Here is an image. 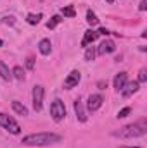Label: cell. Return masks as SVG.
<instances>
[{
	"mask_svg": "<svg viewBox=\"0 0 147 148\" xmlns=\"http://www.w3.org/2000/svg\"><path fill=\"white\" fill-rule=\"evenodd\" d=\"M26 67H28L30 71L35 67V59H33V57H28V59H26Z\"/></svg>",
	"mask_w": 147,
	"mask_h": 148,
	"instance_id": "24",
	"label": "cell"
},
{
	"mask_svg": "<svg viewBox=\"0 0 147 148\" xmlns=\"http://www.w3.org/2000/svg\"><path fill=\"white\" fill-rule=\"evenodd\" d=\"M102 103H104L102 95L95 93V95H90V97H88V100H87V109H88L90 112H95V110H99V109L102 107Z\"/></svg>",
	"mask_w": 147,
	"mask_h": 148,
	"instance_id": "5",
	"label": "cell"
},
{
	"mask_svg": "<svg viewBox=\"0 0 147 148\" xmlns=\"http://www.w3.org/2000/svg\"><path fill=\"white\" fill-rule=\"evenodd\" d=\"M66 17H74L76 16V10H74L73 5H66V7H62V10H61Z\"/></svg>",
	"mask_w": 147,
	"mask_h": 148,
	"instance_id": "19",
	"label": "cell"
},
{
	"mask_svg": "<svg viewBox=\"0 0 147 148\" xmlns=\"http://www.w3.org/2000/svg\"><path fill=\"white\" fill-rule=\"evenodd\" d=\"M106 2H109V3H112V2H114V0H106Z\"/></svg>",
	"mask_w": 147,
	"mask_h": 148,
	"instance_id": "30",
	"label": "cell"
},
{
	"mask_svg": "<svg viewBox=\"0 0 147 148\" xmlns=\"http://www.w3.org/2000/svg\"><path fill=\"white\" fill-rule=\"evenodd\" d=\"M38 50H40L42 55H49V53L52 52V43H50V40H47V38L40 40V43H38Z\"/></svg>",
	"mask_w": 147,
	"mask_h": 148,
	"instance_id": "13",
	"label": "cell"
},
{
	"mask_svg": "<svg viewBox=\"0 0 147 148\" xmlns=\"http://www.w3.org/2000/svg\"><path fill=\"white\" fill-rule=\"evenodd\" d=\"M87 23H88L90 26H97V24H99V19H97V16H95L92 10H87Z\"/></svg>",
	"mask_w": 147,
	"mask_h": 148,
	"instance_id": "17",
	"label": "cell"
},
{
	"mask_svg": "<svg viewBox=\"0 0 147 148\" xmlns=\"http://www.w3.org/2000/svg\"><path fill=\"white\" fill-rule=\"evenodd\" d=\"M97 86H99L101 90H104V88H107V81H99V83H97Z\"/></svg>",
	"mask_w": 147,
	"mask_h": 148,
	"instance_id": "27",
	"label": "cell"
},
{
	"mask_svg": "<svg viewBox=\"0 0 147 148\" xmlns=\"http://www.w3.org/2000/svg\"><path fill=\"white\" fill-rule=\"evenodd\" d=\"M2 45H3V41H2V40H0V47H2Z\"/></svg>",
	"mask_w": 147,
	"mask_h": 148,
	"instance_id": "31",
	"label": "cell"
},
{
	"mask_svg": "<svg viewBox=\"0 0 147 148\" xmlns=\"http://www.w3.org/2000/svg\"><path fill=\"white\" fill-rule=\"evenodd\" d=\"M97 38H99V33H97V31H94V29L85 31L83 40H81V47H88V45H90V43H94Z\"/></svg>",
	"mask_w": 147,
	"mask_h": 148,
	"instance_id": "11",
	"label": "cell"
},
{
	"mask_svg": "<svg viewBox=\"0 0 147 148\" xmlns=\"http://www.w3.org/2000/svg\"><path fill=\"white\" fill-rule=\"evenodd\" d=\"M12 76H14L16 79H19V81H23V79H24V69H23L21 66H16V67L12 69Z\"/></svg>",
	"mask_w": 147,
	"mask_h": 148,
	"instance_id": "18",
	"label": "cell"
},
{
	"mask_svg": "<svg viewBox=\"0 0 147 148\" xmlns=\"http://www.w3.org/2000/svg\"><path fill=\"white\" fill-rule=\"evenodd\" d=\"M121 148H142V147H121Z\"/></svg>",
	"mask_w": 147,
	"mask_h": 148,
	"instance_id": "29",
	"label": "cell"
},
{
	"mask_svg": "<svg viewBox=\"0 0 147 148\" xmlns=\"http://www.w3.org/2000/svg\"><path fill=\"white\" fill-rule=\"evenodd\" d=\"M0 77L5 79V81H10L12 79V71H9V67L0 60Z\"/></svg>",
	"mask_w": 147,
	"mask_h": 148,
	"instance_id": "14",
	"label": "cell"
},
{
	"mask_svg": "<svg viewBox=\"0 0 147 148\" xmlns=\"http://www.w3.org/2000/svg\"><path fill=\"white\" fill-rule=\"evenodd\" d=\"M43 95H45V91H43V86H40L37 84L35 88H33V107H35V110H42V105H43Z\"/></svg>",
	"mask_w": 147,
	"mask_h": 148,
	"instance_id": "6",
	"label": "cell"
},
{
	"mask_svg": "<svg viewBox=\"0 0 147 148\" xmlns=\"http://www.w3.org/2000/svg\"><path fill=\"white\" fill-rule=\"evenodd\" d=\"M40 19H42V14H28L26 16V23L28 24H31V26H35L40 23Z\"/></svg>",
	"mask_w": 147,
	"mask_h": 148,
	"instance_id": "16",
	"label": "cell"
},
{
	"mask_svg": "<svg viewBox=\"0 0 147 148\" xmlns=\"http://www.w3.org/2000/svg\"><path fill=\"white\" fill-rule=\"evenodd\" d=\"M0 126L3 129H7L9 133H12V134H19L21 133V126L7 114H0Z\"/></svg>",
	"mask_w": 147,
	"mask_h": 148,
	"instance_id": "3",
	"label": "cell"
},
{
	"mask_svg": "<svg viewBox=\"0 0 147 148\" xmlns=\"http://www.w3.org/2000/svg\"><path fill=\"white\" fill-rule=\"evenodd\" d=\"M147 81V69H140L139 73V83H146Z\"/></svg>",
	"mask_w": 147,
	"mask_h": 148,
	"instance_id": "23",
	"label": "cell"
},
{
	"mask_svg": "<svg viewBox=\"0 0 147 148\" xmlns=\"http://www.w3.org/2000/svg\"><path fill=\"white\" fill-rule=\"evenodd\" d=\"M3 23H5V24H10V26H12V24H14L16 21H14V17H12V16H9V17H3Z\"/></svg>",
	"mask_w": 147,
	"mask_h": 148,
	"instance_id": "25",
	"label": "cell"
},
{
	"mask_svg": "<svg viewBox=\"0 0 147 148\" xmlns=\"http://www.w3.org/2000/svg\"><path fill=\"white\" fill-rule=\"evenodd\" d=\"M99 35H106V36H107V35H111V31H107L106 28H101V29H99Z\"/></svg>",
	"mask_w": 147,
	"mask_h": 148,
	"instance_id": "28",
	"label": "cell"
},
{
	"mask_svg": "<svg viewBox=\"0 0 147 148\" xmlns=\"http://www.w3.org/2000/svg\"><path fill=\"white\" fill-rule=\"evenodd\" d=\"M61 141V136L59 134H54V133H33V134H28L23 138V145L26 147H49V145H54V143H59Z\"/></svg>",
	"mask_w": 147,
	"mask_h": 148,
	"instance_id": "1",
	"label": "cell"
},
{
	"mask_svg": "<svg viewBox=\"0 0 147 148\" xmlns=\"http://www.w3.org/2000/svg\"><path fill=\"white\" fill-rule=\"evenodd\" d=\"M139 88H140V83L139 81H132V83H126L123 88H121V95L123 97H132L133 93H137L139 91Z\"/></svg>",
	"mask_w": 147,
	"mask_h": 148,
	"instance_id": "8",
	"label": "cell"
},
{
	"mask_svg": "<svg viewBox=\"0 0 147 148\" xmlns=\"http://www.w3.org/2000/svg\"><path fill=\"white\" fill-rule=\"evenodd\" d=\"M50 115H52V119H54L55 122H61V121L66 117V107H64V103H62L59 98L50 103Z\"/></svg>",
	"mask_w": 147,
	"mask_h": 148,
	"instance_id": "4",
	"label": "cell"
},
{
	"mask_svg": "<svg viewBox=\"0 0 147 148\" xmlns=\"http://www.w3.org/2000/svg\"><path fill=\"white\" fill-rule=\"evenodd\" d=\"M12 110L16 112V114H19V115H28V109L21 102H17V100L12 102Z\"/></svg>",
	"mask_w": 147,
	"mask_h": 148,
	"instance_id": "15",
	"label": "cell"
},
{
	"mask_svg": "<svg viewBox=\"0 0 147 148\" xmlns=\"http://www.w3.org/2000/svg\"><path fill=\"white\" fill-rule=\"evenodd\" d=\"M147 9V0H142L140 5H139V10H146Z\"/></svg>",
	"mask_w": 147,
	"mask_h": 148,
	"instance_id": "26",
	"label": "cell"
},
{
	"mask_svg": "<svg viewBox=\"0 0 147 148\" xmlns=\"http://www.w3.org/2000/svg\"><path fill=\"white\" fill-rule=\"evenodd\" d=\"M130 112H132V109H130V107H125V109H121V110L118 112V119H123V117H126Z\"/></svg>",
	"mask_w": 147,
	"mask_h": 148,
	"instance_id": "22",
	"label": "cell"
},
{
	"mask_svg": "<svg viewBox=\"0 0 147 148\" xmlns=\"http://www.w3.org/2000/svg\"><path fill=\"white\" fill-rule=\"evenodd\" d=\"M146 133H147L146 122H137V124H128V126L121 127L119 131H116L112 134L118 136V138H139V136H144Z\"/></svg>",
	"mask_w": 147,
	"mask_h": 148,
	"instance_id": "2",
	"label": "cell"
},
{
	"mask_svg": "<svg viewBox=\"0 0 147 148\" xmlns=\"http://www.w3.org/2000/svg\"><path fill=\"white\" fill-rule=\"evenodd\" d=\"M126 83H128V76H126V73L116 74V77H114V88H116L118 91H121V88H123Z\"/></svg>",
	"mask_w": 147,
	"mask_h": 148,
	"instance_id": "12",
	"label": "cell"
},
{
	"mask_svg": "<svg viewBox=\"0 0 147 148\" xmlns=\"http://www.w3.org/2000/svg\"><path fill=\"white\" fill-rule=\"evenodd\" d=\"M114 50H116L114 41H112V40H104V41L99 45L97 53H99V55H104V53H111V52H114Z\"/></svg>",
	"mask_w": 147,
	"mask_h": 148,
	"instance_id": "9",
	"label": "cell"
},
{
	"mask_svg": "<svg viewBox=\"0 0 147 148\" xmlns=\"http://www.w3.org/2000/svg\"><path fill=\"white\" fill-rule=\"evenodd\" d=\"M61 21H62V19H61V16H54L50 21H47V28H49V29H54Z\"/></svg>",
	"mask_w": 147,
	"mask_h": 148,
	"instance_id": "20",
	"label": "cell"
},
{
	"mask_svg": "<svg viewBox=\"0 0 147 148\" xmlns=\"http://www.w3.org/2000/svg\"><path fill=\"white\" fill-rule=\"evenodd\" d=\"M95 48L94 47H87V52H85V60H94L95 59Z\"/></svg>",
	"mask_w": 147,
	"mask_h": 148,
	"instance_id": "21",
	"label": "cell"
},
{
	"mask_svg": "<svg viewBox=\"0 0 147 148\" xmlns=\"http://www.w3.org/2000/svg\"><path fill=\"white\" fill-rule=\"evenodd\" d=\"M80 79H81L80 71H71L69 76L66 77V81H64V88H66V90H71V88H74V86H78Z\"/></svg>",
	"mask_w": 147,
	"mask_h": 148,
	"instance_id": "7",
	"label": "cell"
},
{
	"mask_svg": "<svg viewBox=\"0 0 147 148\" xmlns=\"http://www.w3.org/2000/svg\"><path fill=\"white\" fill-rule=\"evenodd\" d=\"M74 112H76V117L80 122H85L87 121V114H85V107H83V102L80 98L74 100Z\"/></svg>",
	"mask_w": 147,
	"mask_h": 148,
	"instance_id": "10",
	"label": "cell"
}]
</instances>
